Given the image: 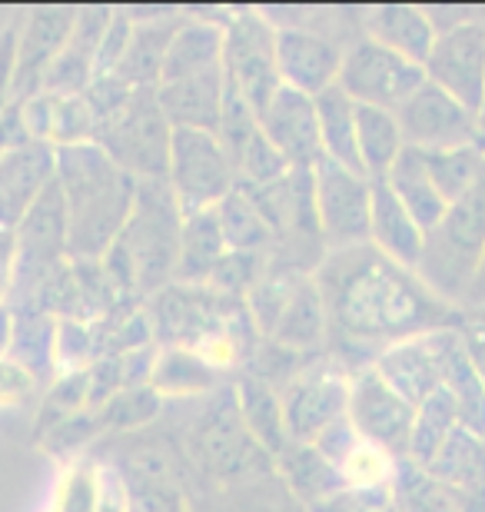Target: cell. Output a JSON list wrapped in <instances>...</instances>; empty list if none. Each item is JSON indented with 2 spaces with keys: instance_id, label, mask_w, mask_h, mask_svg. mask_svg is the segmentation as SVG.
I'll return each instance as SVG.
<instances>
[{
  "instance_id": "obj_1",
  "label": "cell",
  "mask_w": 485,
  "mask_h": 512,
  "mask_svg": "<svg viewBox=\"0 0 485 512\" xmlns=\"http://www.w3.org/2000/svg\"><path fill=\"white\" fill-rule=\"evenodd\" d=\"M313 280L329 316L326 353L349 373L369 370L392 343L462 323V310L439 300L416 270L392 263L373 243L329 250Z\"/></svg>"
},
{
  "instance_id": "obj_2",
  "label": "cell",
  "mask_w": 485,
  "mask_h": 512,
  "mask_svg": "<svg viewBox=\"0 0 485 512\" xmlns=\"http://www.w3.org/2000/svg\"><path fill=\"white\" fill-rule=\"evenodd\" d=\"M57 183L70 223V260H103L127 227L140 183L97 143L57 150Z\"/></svg>"
},
{
  "instance_id": "obj_3",
  "label": "cell",
  "mask_w": 485,
  "mask_h": 512,
  "mask_svg": "<svg viewBox=\"0 0 485 512\" xmlns=\"http://www.w3.org/2000/svg\"><path fill=\"white\" fill-rule=\"evenodd\" d=\"M180 237L183 210L177 193L167 180H147L137 187L127 227L103 256V270L123 296L147 303L153 293L177 280Z\"/></svg>"
},
{
  "instance_id": "obj_4",
  "label": "cell",
  "mask_w": 485,
  "mask_h": 512,
  "mask_svg": "<svg viewBox=\"0 0 485 512\" xmlns=\"http://www.w3.org/2000/svg\"><path fill=\"white\" fill-rule=\"evenodd\" d=\"M482 256H485V177L466 197L452 203L436 230L426 233V247H422L416 273L439 300L462 310Z\"/></svg>"
},
{
  "instance_id": "obj_5",
  "label": "cell",
  "mask_w": 485,
  "mask_h": 512,
  "mask_svg": "<svg viewBox=\"0 0 485 512\" xmlns=\"http://www.w3.org/2000/svg\"><path fill=\"white\" fill-rule=\"evenodd\" d=\"M97 147L137 183L170 177L173 124L160 107L157 87H137L127 107L100 124Z\"/></svg>"
},
{
  "instance_id": "obj_6",
  "label": "cell",
  "mask_w": 485,
  "mask_h": 512,
  "mask_svg": "<svg viewBox=\"0 0 485 512\" xmlns=\"http://www.w3.org/2000/svg\"><path fill=\"white\" fill-rule=\"evenodd\" d=\"M223 74L256 110V117L280 94L276 24L260 10H240L223 24Z\"/></svg>"
},
{
  "instance_id": "obj_7",
  "label": "cell",
  "mask_w": 485,
  "mask_h": 512,
  "mask_svg": "<svg viewBox=\"0 0 485 512\" xmlns=\"http://www.w3.org/2000/svg\"><path fill=\"white\" fill-rule=\"evenodd\" d=\"M170 190L177 193L183 217L213 210L240 187L236 167L220 137L210 130H173L170 147Z\"/></svg>"
},
{
  "instance_id": "obj_8",
  "label": "cell",
  "mask_w": 485,
  "mask_h": 512,
  "mask_svg": "<svg viewBox=\"0 0 485 512\" xmlns=\"http://www.w3.org/2000/svg\"><path fill=\"white\" fill-rule=\"evenodd\" d=\"M349 389L353 373L343 363L323 353L306 370H299L290 383L280 389L286 429L293 443L313 446L329 426L349 416Z\"/></svg>"
},
{
  "instance_id": "obj_9",
  "label": "cell",
  "mask_w": 485,
  "mask_h": 512,
  "mask_svg": "<svg viewBox=\"0 0 485 512\" xmlns=\"http://www.w3.org/2000/svg\"><path fill=\"white\" fill-rule=\"evenodd\" d=\"M316 213L326 250H346L369 243L373 217V180L323 157L313 167Z\"/></svg>"
},
{
  "instance_id": "obj_10",
  "label": "cell",
  "mask_w": 485,
  "mask_h": 512,
  "mask_svg": "<svg viewBox=\"0 0 485 512\" xmlns=\"http://www.w3.org/2000/svg\"><path fill=\"white\" fill-rule=\"evenodd\" d=\"M426 84V67L392 54L383 44L369 37H359L346 47L343 70H339V87L356 100L359 107L396 110Z\"/></svg>"
},
{
  "instance_id": "obj_11",
  "label": "cell",
  "mask_w": 485,
  "mask_h": 512,
  "mask_svg": "<svg viewBox=\"0 0 485 512\" xmlns=\"http://www.w3.org/2000/svg\"><path fill=\"white\" fill-rule=\"evenodd\" d=\"M190 453L200 463L206 476L216 479H236L246 469L256 466V459H270L256 446V439L246 429L240 406H236L233 386L213 396V406H206L200 419L193 423Z\"/></svg>"
},
{
  "instance_id": "obj_12",
  "label": "cell",
  "mask_w": 485,
  "mask_h": 512,
  "mask_svg": "<svg viewBox=\"0 0 485 512\" xmlns=\"http://www.w3.org/2000/svg\"><path fill=\"white\" fill-rule=\"evenodd\" d=\"M426 80L456 97L479 117L485 104V24L462 17L439 30V40L426 60Z\"/></svg>"
},
{
  "instance_id": "obj_13",
  "label": "cell",
  "mask_w": 485,
  "mask_h": 512,
  "mask_svg": "<svg viewBox=\"0 0 485 512\" xmlns=\"http://www.w3.org/2000/svg\"><path fill=\"white\" fill-rule=\"evenodd\" d=\"M349 423L356 433L379 449H386L396 459H409L412 423H416V406L406 403L373 366L353 373L349 389Z\"/></svg>"
},
{
  "instance_id": "obj_14",
  "label": "cell",
  "mask_w": 485,
  "mask_h": 512,
  "mask_svg": "<svg viewBox=\"0 0 485 512\" xmlns=\"http://www.w3.org/2000/svg\"><path fill=\"white\" fill-rule=\"evenodd\" d=\"M406 147L436 153V150H456L479 143V120L469 107H462L456 97L436 84H422L406 104L396 110Z\"/></svg>"
},
{
  "instance_id": "obj_15",
  "label": "cell",
  "mask_w": 485,
  "mask_h": 512,
  "mask_svg": "<svg viewBox=\"0 0 485 512\" xmlns=\"http://www.w3.org/2000/svg\"><path fill=\"white\" fill-rule=\"evenodd\" d=\"M459 326L436 330L426 336L392 343L376 356L373 370L396 389V393L412 406H422L426 399L446 383V356L456 343Z\"/></svg>"
},
{
  "instance_id": "obj_16",
  "label": "cell",
  "mask_w": 485,
  "mask_h": 512,
  "mask_svg": "<svg viewBox=\"0 0 485 512\" xmlns=\"http://www.w3.org/2000/svg\"><path fill=\"white\" fill-rule=\"evenodd\" d=\"M346 50L323 30L306 24H276V64L283 87H293L306 97H319L339 84Z\"/></svg>"
},
{
  "instance_id": "obj_17",
  "label": "cell",
  "mask_w": 485,
  "mask_h": 512,
  "mask_svg": "<svg viewBox=\"0 0 485 512\" xmlns=\"http://www.w3.org/2000/svg\"><path fill=\"white\" fill-rule=\"evenodd\" d=\"M77 24V7H34L20 20L17 30V64H14V100H30L44 87L47 67L67 47Z\"/></svg>"
},
{
  "instance_id": "obj_18",
  "label": "cell",
  "mask_w": 485,
  "mask_h": 512,
  "mask_svg": "<svg viewBox=\"0 0 485 512\" xmlns=\"http://www.w3.org/2000/svg\"><path fill=\"white\" fill-rule=\"evenodd\" d=\"M260 130L276 143V150L290 160L293 170H313L323 160L316 100L293 87H280V94L266 104L260 114Z\"/></svg>"
},
{
  "instance_id": "obj_19",
  "label": "cell",
  "mask_w": 485,
  "mask_h": 512,
  "mask_svg": "<svg viewBox=\"0 0 485 512\" xmlns=\"http://www.w3.org/2000/svg\"><path fill=\"white\" fill-rule=\"evenodd\" d=\"M110 20H113V7H77L74 34H70L67 47L60 50V57L47 67L44 87L40 90H47V94H67V97L84 94L97 74V50Z\"/></svg>"
},
{
  "instance_id": "obj_20",
  "label": "cell",
  "mask_w": 485,
  "mask_h": 512,
  "mask_svg": "<svg viewBox=\"0 0 485 512\" xmlns=\"http://www.w3.org/2000/svg\"><path fill=\"white\" fill-rule=\"evenodd\" d=\"M24 117L34 143H47L54 150L94 143L100 127L94 110L87 107L84 94L67 97V94H47V90H40V94L24 100Z\"/></svg>"
},
{
  "instance_id": "obj_21",
  "label": "cell",
  "mask_w": 485,
  "mask_h": 512,
  "mask_svg": "<svg viewBox=\"0 0 485 512\" xmlns=\"http://www.w3.org/2000/svg\"><path fill=\"white\" fill-rule=\"evenodd\" d=\"M363 30V37L376 40V44H383L392 54L406 57L419 67H426L432 47L439 40V24L432 20L429 10L409 4L369 7L363 14Z\"/></svg>"
},
{
  "instance_id": "obj_22",
  "label": "cell",
  "mask_w": 485,
  "mask_h": 512,
  "mask_svg": "<svg viewBox=\"0 0 485 512\" xmlns=\"http://www.w3.org/2000/svg\"><path fill=\"white\" fill-rule=\"evenodd\" d=\"M223 94H226V74H200L183 80H163L157 87L160 107L173 130H210L216 133L223 114Z\"/></svg>"
},
{
  "instance_id": "obj_23",
  "label": "cell",
  "mask_w": 485,
  "mask_h": 512,
  "mask_svg": "<svg viewBox=\"0 0 485 512\" xmlns=\"http://www.w3.org/2000/svg\"><path fill=\"white\" fill-rule=\"evenodd\" d=\"M369 243L389 256L392 263L416 270L422 247H426V230L412 220V213L402 207L386 180H373V217H369Z\"/></svg>"
},
{
  "instance_id": "obj_24",
  "label": "cell",
  "mask_w": 485,
  "mask_h": 512,
  "mask_svg": "<svg viewBox=\"0 0 485 512\" xmlns=\"http://www.w3.org/2000/svg\"><path fill=\"white\" fill-rule=\"evenodd\" d=\"M233 396H236V406H240L246 429H250V436L256 439V446L270 459H280L286 453V446L293 443L290 429H286L280 389L243 370L233 380Z\"/></svg>"
},
{
  "instance_id": "obj_25",
  "label": "cell",
  "mask_w": 485,
  "mask_h": 512,
  "mask_svg": "<svg viewBox=\"0 0 485 512\" xmlns=\"http://www.w3.org/2000/svg\"><path fill=\"white\" fill-rule=\"evenodd\" d=\"M183 20L187 17L173 14V10H163V14H157V17L137 20V27H133V40L127 47V57H123V64L113 70V74L127 80L133 90L157 87L160 74H163V64H167V50L173 44V37H177Z\"/></svg>"
},
{
  "instance_id": "obj_26",
  "label": "cell",
  "mask_w": 485,
  "mask_h": 512,
  "mask_svg": "<svg viewBox=\"0 0 485 512\" xmlns=\"http://www.w3.org/2000/svg\"><path fill=\"white\" fill-rule=\"evenodd\" d=\"M386 183L399 197L402 207L412 213V220H416L426 233L436 230L442 217H446L449 203L439 193L436 180H432L422 150H412V147L402 150V157L392 163V170L386 173Z\"/></svg>"
},
{
  "instance_id": "obj_27",
  "label": "cell",
  "mask_w": 485,
  "mask_h": 512,
  "mask_svg": "<svg viewBox=\"0 0 485 512\" xmlns=\"http://www.w3.org/2000/svg\"><path fill=\"white\" fill-rule=\"evenodd\" d=\"M216 70H223V27L203 17H187L167 50V64H163L160 84L163 80L216 74Z\"/></svg>"
},
{
  "instance_id": "obj_28",
  "label": "cell",
  "mask_w": 485,
  "mask_h": 512,
  "mask_svg": "<svg viewBox=\"0 0 485 512\" xmlns=\"http://www.w3.org/2000/svg\"><path fill=\"white\" fill-rule=\"evenodd\" d=\"M270 340L293 353L323 356V350L329 346V316H326V303H323V296H319V286L313 276L303 280V286L296 290V296L290 300V306H286V313L280 316Z\"/></svg>"
},
{
  "instance_id": "obj_29",
  "label": "cell",
  "mask_w": 485,
  "mask_h": 512,
  "mask_svg": "<svg viewBox=\"0 0 485 512\" xmlns=\"http://www.w3.org/2000/svg\"><path fill=\"white\" fill-rule=\"evenodd\" d=\"M57 323L37 310H10L7 356L37 376V383L57 380Z\"/></svg>"
},
{
  "instance_id": "obj_30",
  "label": "cell",
  "mask_w": 485,
  "mask_h": 512,
  "mask_svg": "<svg viewBox=\"0 0 485 512\" xmlns=\"http://www.w3.org/2000/svg\"><path fill=\"white\" fill-rule=\"evenodd\" d=\"M230 253L220 227V217L213 210H200L183 217V237H180V263H177V280L173 283H190L203 286L220 266L223 256Z\"/></svg>"
},
{
  "instance_id": "obj_31",
  "label": "cell",
  "mask_w": 485,
  "mask_h": 512,
  "mask_svg": "<svg viewBox=\"0 0 485 512\" xmlns=\"http://www.w3.org/2000/svg\"><path fill=\"white\" fill-rule=\"evenodd\" d=\"M356 150H359V167H363L366 177L386 180L392 163L406 150L399 117L392 114V110L356 104Z\"/></svg>"
},
{
  "instance_id": "obj_32",
  "label": "cell",
  "mask_w": 485,
  "mask_h": 512,
  "mask_svg": "<svg viewBox=\"0 0 485 512\" xmlns=\"http://www.w3.org/2000/svg\"><path fill=\"white\" fill-rule=\"evenodd\" d=\"M220 383V373L210 363H203L200 356L187 346H160L157 363L150 373V389L160 399H187V396H206L213 393Z\"/></svg>"
},
{
  "instance_id": "obj_33",
  "label": "cell",
  "mask_w": 485,
  "mask_h": 512,
  "mask_svg": "<svg viewBox=\"0 0 485 512\" xmlns=\"http://www.w3.org/2000/svg\"><path fill=\"white\" fill-rule=\"evenodd\" d=\"M316 117H319L323 157L363 173V167H359V150H356V100L339 84H333L316 97Z\"/></svg>"
},
{
  "instance_id": "obj_34",
  "label": "cell",
  "mask_w": 485,
  "mask_h": 512,
  "mask_svg": "<svg viewBox=\"0 0 485 512\" xmlns=\"http://www.w3.org/2000/svg\"><path fill=\"white\" fill-rule=\"evenodd\" d=\"M283 466L286 479H290L293 493L303 499L306 506H323L326 499L339 496L346 489L343 473L329 463V459L319 453L316 446H303V443H290L286 453L276 459Z\"/></svg>"
},
{
  "instance_id": "obj_35",
  "label": "cell",
  "mask_w": 485,
  "mask_h": 512,
  "mask_svg": "<svg viewBox=\"0 0 485 512\" xmlns=\"http://www.w3.org/2000/svg\"><path fill=\"white\" fill-rule=\"evenodd\" d=\"M426 473L449 489V493H466V489L485 486V436L469 433V429H456L436 459L426 466Z\"/></svg>"
},
{
  "instance_id": "obj_36",
  "label": "cell",
  "mask_w": 485,
  "mask_h": 512,
  "mask_svg": "<svg viewBox=\"0 0 485 512\" xmlns=\"http://www.w3.org/2000/svg\"><path fill=\"white\" fill-rule=\"evenodd\" d=\"M313 273L306 270H296L290 263H280V260H270L266 263L263 276L256 280V286L246 296V306H250V316L256 323V330L263 333V340H270L280 316L286 313V306L296 296V290L303 286V280H309Z\"/></svg>"
},
{
  "instance_id": "obj_37",
  "label": "cell",
  "mask_w": 485,
  "mask_h": 512,
  "mask_svg": "<svg viewBox=\"0 0 485 512\" xmlns=\"http://www.w3.org/2000/svg\"><path fill=\"white\" fill-rule=\"evenodd\" d=\"M459 423V406L456 396L449 393L446 386L436 389L426 403L416 406V423H412V443H409V463H416L419 469H426L442 443L456 433Z\"/></svg>"
},
{
  "instance_id": "obj_38",
  "label": "cell",
  "mask_w": 485,
  "mask_h": 512,
  "mask_svg": "<svg viewBox=\"0 0 485 512\" xmlns=\"http://www.w3.org/2000/svg\"><path fill=\"white\" fill-rule=\"evenodd\" d=\"M216 217H220L226 247L233 253H273V233L243 187H236L230 197L216 203Z\"/></svg>"
},
{
  "instance_id": "obj_39",
  "label": "cell",
  "mask_w": 485,
  "mask_h": 512,
  "mask_svg": "<svg viewBox=\"0 0 485 512\" xmlns=\"http://www.w3.org/2000/svg\"><path fill=\"white\" fill-rule=\"evenodd\" d=\"M422 157H426V167L449 207L466 197V193L485 177V153L479 150V143H472V147H456V150L422 153Z\"/></svg>"
},
{
  "instance_id": "obj_40",
  "label": "cell",
  "mask_w": 485,
  "mask_h": 512,
  "mask_svg": "<svg viewBox=\"0 0 485 512\" xmlns=\"http://www.w3.org/2000/svg\"><path fill=\"white\" fill-rule=\"evenodd\" d=\"M392 503L396 512H459L456 496L409 459H402L392 479Z\"/></svg>"
},
{
  "instance_id": "obj_41",
  "label": "cell",
  "mask_w": 485,
  "mask_h": 512,
  "mask_svg": "<svg viewBox=\"0 0 485 512\" xmlns=\"http://www.w3.org/2000/svg\"><path fill=\"white\" fill-rule=\"evenodd\" d=\"M90 409V373L80 370V373H64L50 383L44 403H40V413H37V426L34 433L44 439L50 429H57L60 423L74 419L80 413Z\"/></svg>"
},
{
  "instance_id": "obj_42",
  "label": "cell",
  "mask_w": 485,
  "mask_h": 512,
  "mask_svg": "<svg viewBox=\"0 0 485 512\" xmlns=\"http://www.w3.org/2000/svg\"><path fill=\"white\" fill-rule=\"evenodd\" d=\"M163 399L153 393L150 386H133L123 389L110 399L107 406L94 409L100 419V429H113V433H133V429L147 426L150 419H157Z\"/></svg>"
},
{
  "instance_id": "obj_43",
  "label": "cell",
  "mask_w": 485,
  "mask_h": 512,
  "mask_svg": "<svg viewBox=\"0 0 485 512\" xmlns=\"http://www.w3.org/2000/svg\"><path fill=\"white\" fill-rule=\"evenodd\" d=\"M399 463L402 459H396L392 453H386V449H379L373 443H359L353 453H349V459L343 463V479L349 489H392V479H396L399 473Z\"/></svg>"
},
{
  "instance_id": "obj_44",
  "label": "cell",
  "mask_w": 485,
  "mask_h": 512,
  "mask_svg": "<svg viewBox=\"0 0 485 512\" xmlns=\"http://www.w3.org/2000/svg\"><path fill=\"white\" fill-rule=\"evenodd\" d=\"M290 170V160L276 150V143L263 130L253 133V140L246 143L240 160H236V177H240L243 187H270V183L283 180Z\"/></svg>"
},
{
  "instance_id": "obj_45",
  "label": "cell",
  "mask_w": 485,
  "mask_h": 512,
  "mask_svg": "<svg viewBox=\"0 0 485 512\" xmlns=\"http://www.w3.org/2000/svg\"><path fill=\"white\" fill-rule=\"evenodd\" d=\"M256 130H260V117H256V110L246 104V97L230 84V80H226L223 114H220V127H216V137H220L226 153H230L233 167H236V160H240L243 147L253 140Z\"/></svg>"
},
{
  "instance_id": "obj_46",
  "label": "cell",
  "mask_w": 485,
  "mask_h": 512,
  "mask_svg": "<svg viewBox=\"0 0 485 512\" xmlns=\"http://www.w3.org/2000/svg\"><path fill=\"white\" fill-rule=\"evenodd\" d=\"M100 360V343L94 323L60 320L57 323V376L90 370Z\"/></svg>"
},
{
  "instance_id": "obj_47",
  "label": "cell",
  "mask_w": 485,
  "mask_h": 512,
  "mask_svg": "<svg viewBox=\"0 0 485 512\" xmlns=\"http://www.w3.org/2000/svg\"><path fill=\"white\" fill-rule=\"evenodd\" d=\"M266 263H270L266 253H233L230 250L203 286H210V290L223 293V296H233V300H246L256 286V280L263 276Z\"/></svg>"
},
{
  "instance_id": "obj_48",
  "label": "cell",
  "mask_w": 485,
  "mask_h": 512,
  "mask_svg": "<svg viewBox=\"0 0 485 512\" xmlns=\"http://www.w3.org/2000/svg\"><path fill=\"white\" fill-rule=\"evenodd\" d=\"M57 512H97V463H74L60 479Z\"/></svg>"
},
{
  "instance_id": "obj_49",
  "label": "cell",
  "mask_w": 485,
  "mask_h": 512,
  "mask_svg": "<svg viewBox=\"0 0 485 512\" xmlns=\"http://www.w3.org/2000/svg\"><path fill=\"white\" fill-rule=\"evenodd\" d=\"M130 97H133V87L117 74H97L90 80V87L84 90V100H87V107L94 110L97 124H107L110 117H117L120 110L127 107Z\"/></svg>"
},
{
  "instance_id": "obj_50",
  "label": "cell",
  "mask_w": 485,
  "mask_h": 512,
  "mask_svg": "<svg viewBox=\"0 0 485 512\" xmlns=\"http://www.w3.org/2000/svg\"><path fill=\"white\" fill-rule=\"evenodd\" d=\"M100 429V419L94 409H87V413H80L74 419H67V423H60L57 429H50L44 436V449L47 453H57V456H77L84 443H90Z\"/></svg>"
},
{
  "instance_id": "obj_51",
  "label": "cell",
  "mask_w": 485,
  "mask_h": 512,
  "mask_svg": "<svg viewBox=\"0 0 485 512\" xmlns=\"http://www.w3.org/2000/svg\"><path fill=\"white\" fill-rule=\"evenodd\" d=\"M133 27H137V20H133L130 10H113V20L100 40V50H97V74H113V70L123 64L127 47L133 40Z\"/></svg>"
},
{
  "instance_id": "obj_52",
  "label": "cell",
  "mask_w": 485,
  "mask_h": 512,
  "mask_svg": "<svg viewBox=\"0 0 485 512\" xmlns=\"http://www.w3.org/2000/svg\"><path fill=\"white\" fill-rule=\"evenodd\" d=\"M97 512H133L130 483L113 463H97Z\"/></svg>"
},
{
  "instance_id": "obj_53",
  "label": "cell",
  "mask_w": 485,
  "mask_h": 512,
  "mask_svg": "<svg viewBox=\"0 0 485 512\" xmlns=\"http://www.w3.org/2000/svg\"><path fill=\"white\" fill-rule=\"evenodd\" d=\"M37 376L27 373L24 366L14 363L4 353L0 356V406H20L37 393Z\"/></svg>"
},
{
  "instance_id": "obj_54",
  "label": "cell",
  "mask_w": 485,
  "mask_h": 512,
  "mask_svg": "<svg viewBox=\"0 0 485 512\" xmlns=\"http://www.w3.org/2000/svg\"><path fill=\"white\" fill-rule=\"evenodd\" d=\"M359 443H363V436L356 433V426L349 423V416H346V419H339V423L329 426L326 433L319 436L313 446H316L319 453H323L336 469H343V463L349 459V453H353V449H356Z\"/></svg>"
},
{
  "instance_id": "obj_55",
  "label": "cell",
  "mask_w": 485,
  "mask_h": 512,
  "mask_svg": "<svg viewBox=\"0 0 485 512\" xmlns=\"http://www.w3.org/2000/svg\"><path fill=\"white\" fill-rule=\"evenodd\" d=\"M459 336H462V346H466V356H469L472 370H476V376L485 383V326L476 323V320H469V316H462Z\"/></svg>"
},
{
  "instance_id": "obj_56",
  "label": "cell",
  "mask_w": 485,
  "mask_h": 512,
  "mask_svg": "<svg viewBox=\"0 0 485 512\" xmlns=\"http://www.w3.org/2000/svg\"><path fill=\"white\" fill-rule=\"evenodd\" d=\"M17 270V233L0 227V306H7L10 286H14Z\"/></svg>"
},
{
  "instance_id": "obj_57",
  "label": "cell",
  "mask_w": 485,
  "mask_h": 512,
  "mask_svg": "<svg viewBox=\"0 0 485 512\" xmlns=\"http://www.w3.org/2000/svg\"><path fill=\"white\" fill-rule=\"evenodd\" d=\"M479 306H485V256H482V263H479V270H476V280H472L469 293H466V303H462V313L479 310Z\"/></svg>"
},
{
  "instance_id": "obj_58",
  "label": "cell",
  "mask_w": 485,
  "mask_h": 512,
  "mask_svg": "<svg viewBox=\"0 0 485 512\" xmlns=\"http://www.w3.org/2000/svg\"><path fill=\"white\" fill-rule=\"evenodd\" d=\"M479 150L485 153V104H482V110H479Z\"/></svg>"
},
{
  "instance_id": "obj_59",
  "label": "cell",
  "mask_w": 485,
  "mask_h": 512,
  "mask_svg": "<svg viewBox=\"0 0 485 512\" xmlns=\"http://www.w3.org/2000/svg\"><path fill=\"white\" fill-rule=\"evenodd\" d=\"M462 316H469V320H476L485 326V306H479V310H469V313H462Z\"/></svg>"
}]
</instances>
